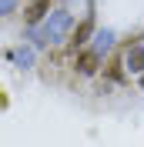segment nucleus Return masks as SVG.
<instances>
[{
	"instance_id": "f257e3e1",
	"label": "nucleus",
	"mask_w": 144,
	"mask_h": 147,
	"mask_svg": "<svg viewBox=\"0 0 144 147\" xmlns=\"http://www.w3.org/2000/svg\"><path fill=\"white\" fill-rule=\"evenodd\" d=\"M90 30H94V17H84V20H81V27H77V30H74V34H71V47H74V50H77V47H84V44H87Z\"/></svg>"
},
{
	"instance_id": "f03ea898",
	"label": "nucleus",
	"mask_w": 144,
	"mask_h": 147,
	"mask_svg": "<svg viewBox=\"0 0 144 147\" xmlns=\"http://www.w3.org/2000/svg\"><path fill=\"white\" fill-rule=\"evenodd\" d=\"M74 67H77V74H94L97 70V50H84V54L74 60Z\"/></svg>"
},
{
	"instance_id": "7ed1b4c3",
	"label": "nucleus",
	"mask_w": 144,
	"mask_h": 147,
	"mask_svg": "<svg viewBox=\"0 0 144 147\" xmlns=\"http://www.w3.org/2000/svg\"><path fill=\"white\" fill-rule=\"evenodd\" d=\"M104 74H107L111 80L124 84V57H121V54H114V57L107 60V70H104Z\"/></svg>"
},
{
	"instance_id": "20e7f679",
	"label": "nucleus",
	"mask_w": 144,
	"mask_h": 147,
	"mask_svg": "<svg viewBox=\"0 0 144 147\" xmlns=\"http://www.w3.org/2000/svg\"><path fill=\"white\" fill-rule=\"evenodd\" d=\"M47 7H50V0H34L27 7V24H37V20L47 13Z\"/></svg>"
},
{
	"instance_id": "39448f33",
	"label": "nucleus",
	"mask_w": 144,
	"mask_h": 147,
	"mask_svg": "<svg viewBox=\"0 0 144 147\" xmlns=\"http://www.w3.org/2000/svg\"><path fill=\"white\" fill-rule=\"evenodd\" d=\"M131 67H134V70H144V54H134V57H131Z\"/></svg>"
},
{
	"instance_id": "423d86ee",
	"label": "nucleus",
	"mask_w": 144,
	"mask_h": 147,
	"mask_svg": "<svg viewBox=\"0 0 144 147\" xmlns=\"http://www.w3.org/2000/svg\"><path fill=\"white\" fill-rule=\"evenodd\" d=\"M141 87H144V80H141Z\"/></svg>"
}]
</instances>
